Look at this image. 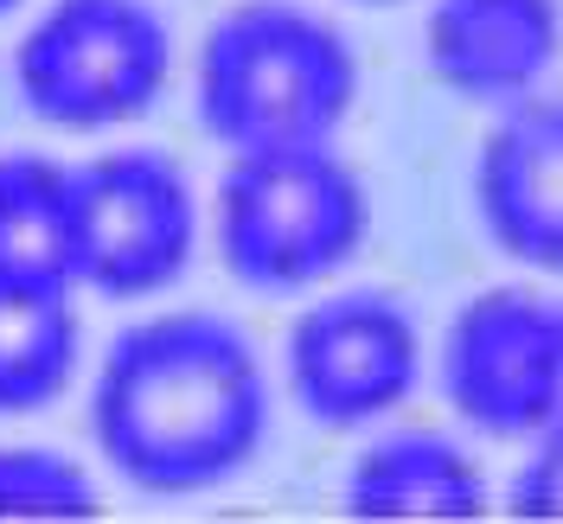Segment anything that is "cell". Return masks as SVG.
<instances>
[{"instance_id":"cell-1","label":"cell","mask_w":563,"mask_h":524,"mask_svg":"<svg viewBox=\"0 0 563 524\" xmlns=\"http://www.w3.org/2000/svg\"><path fill=\"white\" fill-rule=\"evenodd\" d=\"M269 428V378L218 314H154L115 333L90 390V435L141 492H211L244 473Z\"/></svg>"},{"instance_id":"cell-2","label":"cell","mask_w":563,"mask_h":524,"mask_svg":"<svg viewBox=\"0 0 563 524\" xmlns=\"http://www.w3.org/2000/svg\"><path fill=\"white\" fill-rule=\"evenodd\" d=\"M199 122L231 154L333 141L358 97L346 38L295 0H244L199 45Z\"/></svg>"},{"instance_id":"cell-3","label":"cell","mask_w":563,"mask_h":524,"mask_svg":"<svg viewBox=\"0 0 563 524\" xmlns=\"http://www.w3.org/2000/svg\"><path fill=\"white\" fill-rule=\"evenodd\" d=\"M365 231V179L327 141L231 154L218 179V256L244 288L263 294H295L340 276L358 256Z\"/></svg>"},{"instance_id":"cell-4","label":"cell","mask_w":563,"mask_h":524,"mask_svg":"<svg viewBox=\"0 0 563 524\" xmlns=\"http://www.w3.org/2000/svg\"><path fill=\"white\" fill-rule=\"evenodd\" d=\"M174 70L167 20L147 0H52L13 45V83L38 122L97 135L154 109Z\"/></svg>"},{"instance_id":"cell-5","label":"cell","mask_w":563,"mask_h":524,"mask_svg":"<svg viewBox=\"0 0 563 524\" xmlns=\"http://www.w3.org/2000/svg\"><path fill=\"white\" fill-rule=\"evenodd\" d=\"M199 244L192 186L154 147H115L70 167V263L77 288L147 301L174 288Z\"/></svg>"},{"instance_id":"cell-6","label":"cell","mask_w":563,"mask_h":524,"mask_svg":"<svg viewBox=\"0 0 563 524\" xmlns=\"http://www.w3.org/2000/svg\"><path fill=\"white\" fill-rule=\"evenodd\" d=\"M422 378V333L410 308L378 288L314 301L288 326V390L320 428H365L390 416Z\"/></svg>"},{"instance_id":"cell-7","label":"cell","mask_w":563,"mask_h":524,"mask_svg":"<svg viewBox=\"0 0 563 524\" xmlns=\"http://www.w3.org/2000/svg\"><path fill=\"white\" fill-rule=\"evenodd\" d=\"M563 308L526 288L474 294L442 339V390L481 435H544L558 397Z\"/></svg>"},{"instance_id":"cell-8","label":"cell","mask_w":563,"mask_h":524,"mask_svg":"<svg viewBox=\"0 0 563 524\" xmlns=\"http://www.w3.org/2000/svg\"><path fill=\"white\" fill-rule=\"evenodd\" d=\"M474 211L512 263L563 276V97L506 103L474 154Z\"/></svg>"},{"instance_id":"cell-9","label":"cell","mask_w":563,"mask_h":524,"mask_svg":"<svg viewBox=\"0 0 563 524\" xmlns=\"http://www.w3.org/2000/svg\"><path fill=\"white\" fill-rule=\"evenodd\" d=\"M558 45V0H435L422 20V58L461 103H526Z\"/></svg>"},{"instance_id":"cell-10","label":"cell","mask_w":563,"mask_h":524,"mask_svg":"<svg viewBox=\"0 0 563 524\" xmlns=\"http://www.w3.org/2000/svg\"><path fill=\"white\" fill-rule=\"evenodd\" d=\"M346 512L352 519H481L487 480L461 455L449 435L404 428L372 442L346 473Z\"/></svg>"},{"instance_id":"cell-11","label":"cell","mask_w":563,"mask_h":524,"mask_svg":"<svg viewBox=\"0 0 563 524\" xmlns=\"http://www.w3.org/2000/svg\"><path fill=\"white\" fill-rule=\"evenodd\" d=\"M70 167L52 154H0V288H70Z\"/></svg>"},{"instance_id":"cell-12","label":"cell","mask_w":563,"mask_h":524,"mask_svg":"<svg viewBox=\"0 0 563 524\" xmlns=\"http://www.w3.org/2000/svg\"><path fill=\"white\" fill-rule=\"evenodd\" d=\"M77 371L70 288H0V416L58 403Z\"/></svg>"},{"instance_id":"cell-13","label":"cell","mask_w":563,"mask_h":524,"mask_svg":"<svg viewBox=\"0 0 563 524\" xmlns=\"http://www.w3.org/2000/svg\"><path fill=\"white\" fill-rule=\"evenodd\" d=\"M97 519V480L58 448H0V524Z\"/></svg>"},{"instance_id":"cell-14","label":"cell","mask_w":563,"mask_h":524,"mask_svg":"<svg viewBox=\"0 0 563 524\" xmlns=\"http://www.w3.org/2000/svg\"><path fill=\"white\" fill-rule=\"evenodd\" d=\"M512 519L563 524V435H538L531 460L512 473Z\"/></svg>"},{"instance_id":"cell-15","label":"cell","mask_w":563,"mask_h":524,"mask_svg":"<svg viewBox=\"0 0 563 524\" xmlns=\"http://www.w3.org/2000/svg\"><path fill=\"white\" fill-rule=\"evenodd\" d=\"M544 435H563V352H558V397H551V422H544Z\"/></svg>"},{"instance_id":"cell-16","label":"cell","mask_w":563,"mask_h":524,"mask_svg":"<svg viewBox=\"0 0 563 524\" xmlns=\"http://www.w3.org/2000/svg\"><path fill=\"white\" fill-rule=\"evenodd\" d=\"M13 7H20V0H0V13H13Z\"/></svg>"}]
</instances>
